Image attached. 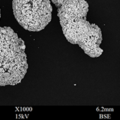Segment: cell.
Here are the masks:
<instances>
[{"mask_svg": "<svg viewBox=\"0 0 120 120\" xmlns=\"http://www.w3.org/2000/svg\"><path fill=\"white\" fill-rule=\"evenodd\" d=\"M64 35L70 43L78 45L88 56L98 57L103 50L101 30L86 21L89 5L85 0H53Z\"/></svg>", "mask_w": 120, "mask_h": 120, "instance_id": "cell-1", "label": "cell"}, {"mask_svg": "<svg viewBox=\"0 0 120 120\" xmlns=\"http://www.w3.org/2000/svg\"><path fill=\"white\" fill-rule=\"evenodd\" d=\"M12 8L18 23L29 31L43 30L52 19L51 0H13Z\"/></svg>", "mask_w": 120, "mask_h": 120, "instance_id": "cell-3", "label": "cell"}, {"mask_svg": "<svg viewBox=\"0 0 120 120\" xmlns=\"http://www.w3.org/2000/svg\"><path fill=\"white\" fill-rule=\"evenodd\" d=\"M0 18H1V10H0Z\"/></svg>", "mask_w": 120, "mask_h": 120, "instance_id": "cell-4", "label": "cell"}, {"mask_svg": "<svg viewBox=\"0 0 120 120\" xmlns=\"http://www.w3.org/2000/svg\"><path fill=\"white\" fill-rule=\"evenodd\" d=\"M23 40L10 27H0V86L22 81L28 66Z\"/></svg>", "mask_w": 120, "mask_h": 120, "instance_id": "cell-2", "label": "cell"}]
</instances>
